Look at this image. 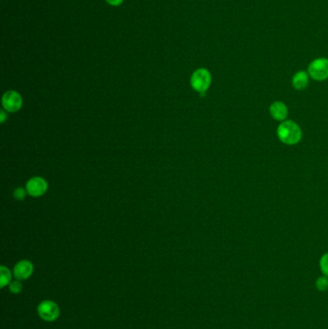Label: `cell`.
<instances>
[{"instance_id": "6da1fadb", "label": "cell", "mask_w": 328, "mask_h": 329, "mask_svg": "<svg viewBox=\"0 0 328 329\" xmlns=\"http://www.w3.org/2000/svg\"><path fill=\"white\" fill-rule=\"evenodd\" d=\"M277 137L281 143L287 146H294L300 142L302 138V131L295 121L284 120L279 124Z\"/></svg>"}, {"instance_id": "7a4b0ae2", "label": "cell", "mask_w": 328, "mask_h": 329, "mask_svg": "<svg viewBox=\"0 0 328 329\" xmlns=\"http://www.w3.org/2000/svg\"><path fill=\"white\" fill-rule=\"evenodd\" d=\"M212 83V76L208 69L198 68L191 76V86L192 88L202 96L210 88Z\"/></svg>"}, {"instance_id": "3957f363", "label": "cell", "mask_w": 328, "mask_h": 329, "mask_svg": "<svg viewBox=\"0 0 328 329\" xmlns=\"http://www.w3.org/2000/svg\"><path fill=\"white\" fill-rule=\"evenodd\" d=\"M308 74L316 81H324L328 78V59L319 58L308 66Z\"/></svg>"}, {"instance_id": "277c9868", "label": "cell", "mask_w": 328, "mask_h": 329, "mask_svg": "<svg viewBox=\"0 0 328 329\" xmlns=\"http://www.w3.org/2000/svg\"><path fill=\"white\" fill-rule=\"evenodd\" d=\"M23 101L21 96L16 91H8L2 97V106L9 113H16L22 107Z\"/></svg>"}, {"instance_id": "5b68a950", "label": "cell", "mask_w": 328, "mask_h": 329, "mask_svg": "<svg viewBox=\"0 0 328 329\" xmlns=\"http://www.w3.org/2000/svg\"><path fill=\"white\" fill-rule=\"evenodd\" d=\"M38 314L46 322H54L59 318L60 309L55 302L45 300L38 306Z\"/></svg>"}, {"instance_id": "8992f818", "label": "cell", "mask_w": 328, "mask_h": 329, "mask_svg": "<svg viewBox=\"0 0 328 329\" xmlns=\"http://www.w3.org/2000/svg\"><path fill=\"white\" fill-rule=\"evenodd\" d=\"M49 189V184L43 177H32L26 183V191L28 195L34 198L44 196Z\"/></svg>"}, {"instance_id": "52a82bcc", "label": "cell", "mask_w": 328, "mask_h": 329, "mask_svg": "<svg viewBox=\"0 0 328 329\" xmlns=\"http://www.w3.org/2000/svg\"><path fill=\"white\" fill-rule=\"evenodd\" d=\"M33 264L28 260H21L14 268V275L18 280L28 279L33 274Z\"/></svg>"}, {"instance_id": "ba28073f", "label": "cell", "mask_w": 328, "mask_h": 329, "mask_svg": "<svg viewBox=\"0 0 328 329\" xmlns=\"http://www.w3.org/2000/svg\"><path fill=\"white\" fill-rule=\"evenodd\" d=\"M288 113H289L288 107L282 101H275L270 107V114H271V115L275 120H278L281 122L286 120V118L288 116Z\"/></svg>"}, {"instance_id": "9c48e42d", "label": "cell", "mask_w": 328, "mask_h": 329, "mask_svg": "<svg viewBox=\"0 0 328 329\" xmlns=\"http://www.w3.org/2000/svg\"><path fill=\"white\" fill-rule=\"evenodd\" d=\"M293 86L295 88V90H304L307 86H308V83H309V76L307 74V72L305 71H298L296 72L294 77H293Z\"/></svg>"}, {"instance_id": "30bf717a", "label": "cell", "mask_w": 328, "mask_h": 329, "mask_svg": "<svg viewBox=\"0 0 328 329\" xmlns=\"http://www.w3.org/2000/svg\"><path fill=\"white\" fill-rule=\"evenodd\" d=\"M0 272H1V278H0V286L1 288L6 287L12 279V274L9 271V269H7L6 267L2 266L0 268Z\"/></svg>"}, {"instance_id": "8fae6325", "label": "cell", "mask_w": 328, "mask_h": 329, "mask_svg": "<svg viewBox=\"0 0 328 329\" xmlns=\"http://www.w3.org/2000/svg\"><path fill=\"white\" fill-rule=\"evenodd\" d=\"M316 287L320 292H326L328 290V278L327 276H321L316 281Z\"/></svg>"}, {"instance_id": "7c38bea8", "label": "cell", "mask_w": 328, "mask_h": 329, "mask_svg": "<svg viewBox=\"0 0 328 329\" xmlns=\"http://www.w3.org/2000/svg\"><path fill=\"white\" fill-rule=\"evenodd\" d=\"M320 267L324 275L328 277V253H326L322 256L320 260Z\"/></svg>"}, {"instance_id": "4fadbf2b", "label": "cell", "mask_w": 328, "mask_h": 329, "mask_svg": "<svg viewBox=\"0 0 328 329\" xmlns=\"http://www.w3.org/2000/svg\"><path fill=\"white\" fill-rule=\"evenodd\" d=\"M27 194H28V193H27L26 190H24V189L21 188V187H18L17 189H16V190L14 191V198L17 199V200H22V199H24V198H26V195H27Z\"/></svg>"}, {"instance_id": "5bb4252c", "label": "cell", "mask_w": 328, "mask_h": 329, "mask_svg": "<svg viewBox=\"0 0 328 329\" xmlns=\"http://www.w3.org/2000/svg\"><path fill=\"white\" fill-rule=\"evenodd\" d=\"M22 290V285L19 281H14L10 284V291L13 294H19Z\"/></svg>"}, {"instance_id": "9a60e30c", "label": "cell", "mask_w": 328, "mask_h": 329, "mask_svg": "<svg viewBox=\"0 0 328 329\" xmlns=\"http://www.w3.org/2000/svg\"><path fill=\"white\" fill-rule=\"evenodd\" d=\"M105 1H106L109 5L114 6V7H117V6L121 5L122 2H123V0H105Z\"/></svg>"}, {"instance_id": "2e32d148", "label": "cell", "mask_w": 328, "mask_h": 329, "mask_svg": "<svg viewBox=\"0 0 328 329\" xmlns=\"http://www.w3.org/2000/svg\"><path fill=\"white\" fill-rule=\"evenodd\" d=\"M6 118H7V113H6V111L3 109V110L0 111V122L3 123V122L6 120Z\"/></svg>"}]
</instances>
